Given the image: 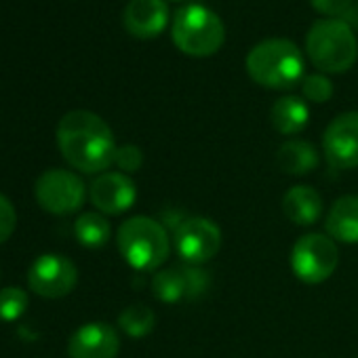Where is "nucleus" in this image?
Wrapping results in <instances>:
<instances>
[{
    "label": "nucleus",
    "instance_id": "nucleus-2",
    "mask_svg": "<svg viewBox=\"0 0 358 358\" xmlns=\"http://www.w3.org/2000/svg\"><path fill=\"white\" fill-rule=\"evenodd\" d=\"M247 72L257 85L266 89L285 91L303 80V53L293 41L266 38L249 51Z\"/></svg>",
    "mask_w": 358,
    "mask_h": 358
},
{
    "label": "nucleus",
    "instance_id": "nucleus-21",
    "mask_svg": "<svg viewBox=\"0 0 358 358\" xmlns=\"http://www.w3.org/2000/svg\"><path fill=\"white\" fill-rule=\"evenodd\" d=\"M30 306V297L22 287H7L0 289V320L13 322L26 314Z\"/></svg>",
    "mask_w": 358,
    "mask_h": 358
},
{
    "label": "nucleus",
    "instance_id": "nucleus-3",
    "mask_svg": "<svg viewBox=\"0 0 358 358\" xmlns=\"http://www.w3.org/2000/svg\"><path fill=\"white\" fill-rule=\"evenodd\" d=\"M306 53L322 74L348 72L358 59V41L343 20H320L306 36Z\"/></svg>",
    "mask_w": 358,
    "mask_h": 358
},
{
    "label": "nucleus",
    "instance_id": "nucleus-15",
    "mask_svg": "<svg viewBox=\"0 0 358 358\" xmlns=\"http://www.w3.org/2000/svg\"><path fill=\"white\" fill-rule=\"evenodd\" d=\"M285 215L297 226H312L322 215V196L310 186H293L282 196Z\"/></svg>",
    "mask_w": 358,
    "mask_h": 358
},
{
    "label": "nucleus",
    "instance_id": "nucleus-9",
    "mask_svg": "<svg viewBox=\"0 0 358 358\" xmlns=\"http://www.w3.org/2000/svg\"><path fill=\"white\" fill-rule=\"evenodd\" d=\"M78 282V270L72 259L59 253L41 255L28 270L30 289L47 299H59L74 291Z\"/></svg>",
    "mask_w": 358,
    "mask_h": 358
},
{
    "label": "nucleus",
    "instance_id": "nucleus-14",
    "mask_svg": "<svg viewBox=\"0 0 358 358\" xmlns=\"http://www.w3.org/2000/svg\"><path fill=\"white\" fill-rule=\"evenodd\" d=\"M327 232L333 241L356 245L358 243V196H341L327 213Z\"/></svg>",
    "mask_w": 358,
    "mask_h": 358
},
{
    "label": "nucleus",
    "instance_id": "nucleus-26",
    "mask_svg": "<svg viewBox=\"0 0 358 358\" xmlns=\"http://www.w3.org/2000/svg\"><path fill=\"white\" fill-rule=\"evenodd\" d=\"M171 3H182V0H171Z\"/></svg>",
    "mask_w": 358,
    "mask_h": 358
},
{
    "label": "nucleus",
    "instance_id": "nucleus-1",
    "mask_svg": "<svg viewBox=\"0 0 358 358\" xmlns=\"http://www.w3.org/2000/svg\"><path fill=\"white\" fill-rule=\"evenodd\" d=\"M57 148L70 166L83 173H106L114 164L116 141L108 122L89 110H72L57 122Z\"/></svg>",
    "mask_w": 358,
    "mask_h": 358
},
{
    "label": "nucleus",
    "instance_id": "nucleus-22",
    "mask_svg": "<svg viewBox=\"0 0 358 358\" xmlns=\"http://www.w3.org/2000/svg\"><path fill=\"white\" fill-rule=\"evenodd\" d=\"M301 93L308 101L324 103L333 97V83L327 78V74H308L301 80Z\"/></svg>",
    "mask_w": 358,
    "mask_h": 358
},
{
    "label": "nucleus",
    "instance_id": "nucleus-11",
    "mask_svg": "<svg viewBox=\"0 0 358 358\" xmlns=\"http://www.w3.org/2000/svg\"><path fill=\"white\" fill-rule=\"evenodd\" d=\"M89 196L97 211L106 215H120L133 207L137 188L129 175L106 171L95 177V182L89 188Z\"/></svg>",
    "mask_w": 358,
    "mask_h": 358
},
{
    "label": "nucleus",
    "instance_id": "nucleus-25",
    "mask_svg": "<svg viewBox=\"0 0 358 358\" xmlns=\"http://www.w3.org/2000/svg\"><path fill=\"white\" fill-rule=\"evenodd\" d=\"M310 5L320 13L331 20H341L352 7V0H310Z\"/></svg>",
    "mask_w": 358,
    "mask_h": 358
},
{
    "label": "nucleus",
    "instance_id": "nucleus-24",
    "mask_svg": "<svg viewBox=\"0 0 358 358\" xmlns=\"http://www.w3.org/2000/svg\"><path fill=\"white\" fill-rule=\"evenodd\" d=\"M15 226H17L15 207H13V203L5 194H0V245L7 243L13 236Z\"/></svg>",
    "mask_w": 358,
    "mask_h": 358
},
{
    "label": "nucleus",
    "instance_id": "nucleus-6",
    "mask_svg": "<svg viewBox=\"0 0 358 358\" xmlns=\"http://www.w3.org/2000/svg\"><path fill=\"white\" fill-rule=\"evenodd\" d=\"M339 264L335 241L324 234L301 236L291 251V268L295 276L306 285H318L327 280Z\"/></svg>",
    "mask_w": 358,
    "mask_h": 358
},
{
    "label": "nucleus",
    "instance_id": "nucleus-16",
    "mask_svg": "<svg viewBox=\"0 0 358 358\" xmlns=\"http://www.w3.org/2000/svg\"><path fill=\"white\" fill-rule=\"evenodd\" d=\"M272 127L282 135H295L303 131L310 122V110L308 103L295 95H285L274 101L270 110Z\"/></svg>",
    "mask_w": 358,
    "mask_h": 358
},
{
    "label": "nucleus",
    "instance_id": "nucleus-18",
    "mask_svg": "<svg viewBox=\"0 0 358 358\" xmlns=\"http://www.w3.org/2000/svg\"><path fill=\"white\" fill-rule=\"evenodd\" d=\"M152 293L164 303H177L188 299V285L184 268H169L160 270L152 280Z\"/></svg>",
    "mask_w": 358,
    "mask_h": 358
},
{
    "label": "nucleus",
    "instance_id": "nucleus-23",
    "mask_svg": "<svg viewBox=\"0 0 358 358\" xmlns=\"http://www.w3.org/2000/svg\"><path fill=\"white\" fill-rule=\"evenodd\" d=\"M114 164H116L124 175H127V173H135V171H139L141 164H143V154H141V150H139L137 145H131V143L120 145V148H116Z\"/></svg>",
    "mask_w": 358,
    "mask_h": 358
},
{
    "label": "nucleus",
    "instance_id": "nucleus-17",
    "mask_svg": "<svg viewBox=\"0 0 358 358\" xmlns=\"http://www.w3.org/2000/svg\"><path fill=\"white\" fill-rule=\"evenodd\" d=\"M276 164L287 175H308L318 166V152L312 143L301 139L285 141L276 152Z\"/></svg>",
    "mask_w": 358,
    "mask_h": 358
},
{
    "label": "nucleus",
    "instance_id": "nucleus-7",
    "mask_svg": "<svg viewBox=\"0 0 358 358\" xmlns=\"http://www.w3.org/2000/svg\"><path fill=\"white\" fill-rule=\"evenodd\" d=\"M34 194L47 213L70 215L83 207L87 188L76 173L66 169H49L38 177Z\"/></svg>",
    "mask_w": 358,
    "mask_h": 358
},
{
    "label": "nucleus",
    "instance_id": "nucleus-19",
    "mask_svg": "<svg viewBox=\"0 0 358 358\" xmlns=\"http://www.w3.org/2000/svg\"><path fill=\"white\" fill-rule=\"evenodd\" d=\"M76 241L87 249H99L110 241V224L101 213H83L74 222Z\"/></svg>",
    "mask_w": 358,
    "mask_h": 358
},
{
    "label": "nucleus",
    "instance_id": "nucleus-10",
    "mask_svg": "<svg viewBox=\"0 0 358 358\" xmlns=\"http://www.w3.org/2000/svg\"><path fill=\"white\" fill-rule=\"evenodd\" d=\"M322 152L333 169L358 166V112L339 114L322 135Z\"/></svg>",
    "mask_w": 358,
    "mask_h": 358
},
{
    "label": "nucleus",
    "instance_id": "nucleus-13",
    "mask_svg": "<svg viewBox=\"0 0 358 358\" xmlns=\"http://www.w3.org/2000/svg\"><path fill=\"white\" fill-rule=\"evenodd\" d=\"M122 24L135 38H154L169 26L166 0H129Z\"/></svg>",
    "mask_w": 358,
    "mask_h": 358
},
{
    "label": "nucleus",
    "instance_id": "nucleus-5",
    "mask_svg": "<svg viewBox=\"0 0 358 358\" xmlns=\"http://www.w3.org/2000/svg\"><path fill=\"white\" fill-rule=\"evenodd\" d=\"M116 243L124 262L139 272L160 268L171 253V241L162 224L145 215L122 222Z\"/></svg>",
    "mask_w": 358,
    "mask_h": 358
},
{
    "label": "nucleus",
    "instance_id": "nucleus-12",
    "mask_svg": "<svg viewBox=\"0 0 358 358\" xmlns=\"http://www.w3.org/2000/svg\"><path fill=\"white\" fill-rule=\"evenodd\" d=\"M118 350V333L106 322H87L76 329L68 341L70 358H116Z\"/></svg>",
    "mask_w": 358,
    "mask_h": 358
},
{
    "label": "nucleus",
    "instance_id": "nucleus-4",
    "mask_svg": "<svg viewBox=\"0 0 358 358\" xmlns=\"http://www.w3.org/2000/svg\"><path fill=\"white\" fill-rule=\"evenodd\" d=\"M171 36L182 53L190 57H211L224 47L226 28L215 11L203 5H186L173 15Z\"/></svg>",
    "mask_w": 358,
    "mask_h": 358
},
{
    "label": "nucleus",
    "instance_id": "nucleus-20",
    "mask_svg": "<svg viewBox=\"0 0 358 358\" xmlns=\"http://www.w3.org/2000/svg\"><path fill=\"white\" fill-rule=\"evenodd\" d=\"M118 324H120V329H122L129 337L139 339V337H145V335L154 329V324H156V314H154L152 308H148V306H143V303H131V306H127V308L120 312Z\"/></svg>",
    "mask_w": 358,
    "mask_h": 358
},
{
    "label": "nucleus",
    "instance_id": "nucleus-8",
    "mask_svg": "<svg viewBox=\"0 0 358 358\" xmlns=\"http://www.w3.org/2000/svg\"><path fill=\"white\" fill-rule=\"evenodd\" d=\"M175 251L188 266L213 259L222 249V230L207 217L184 220L175 230Z\"/></svg>",
    "mask_w": 358,
    "mask_h": 358
}]
</instances>
